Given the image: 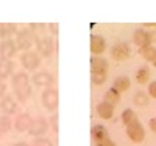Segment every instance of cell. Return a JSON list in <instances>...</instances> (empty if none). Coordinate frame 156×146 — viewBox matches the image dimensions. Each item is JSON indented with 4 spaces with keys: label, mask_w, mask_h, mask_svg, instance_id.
Segmentation results:
<instances>
[{
    "label": "cell",
    "mask_w": 156,
    "mask_h": 146,
    "mask_svg": "<svg viewBox=\"0 0 156 146\" xmlns=\"http://www.w3.org/2000/svg\"><path fill=\"white\" fill-rule=\"evenodd\" d=\"M149 78H151V69L146 67V65H142L135 74V80L136 82H139V84H146L149 82Z\"/></svg>",
    "instance_id": "7402d4cb"
},
{
    "label": "cell",
    "mask_w": 156,
    "mask_h": 146,
    "mask_svg": "<svg viewBox=\"0 0 156 146\" xmlns=\"http://www.w3.org/2000/svg\"><path fill=\"white\" fill-rule=\"evenodd\" d=\"M30 77L26 71H19L12 77V88L14 92V97L19 102H26L31 97V84Z\"/></svg>",
    "instance_id": "6da1fadb"
},
{
    "label": "cell",
    "mask_w": 156,
    "mask_h": 146,
    "mask_svg": "<svg viewBox=\"0 0 156 146\" xmlns=\"http://www.w3.org/2000/svg\"><path fill=\"white\" fill-rule=\"evenodd\" d=\"M104 101H107L116 106V104H119V101H121V92H118L114 87H111L107 92L104 94Z\"/></svg>",
    "instance_id": "603a6c76"
},
{
    "label": "cell",
    "mask_w": 156,
    "mask_h": 146,
    "mask_svg": "<svg viewBox=\"0 0 156 146\" xmlns=\"http://www.w3.org/2000/svg\"><path fill=\"white\" fill-rule=\"evenodd\" d=\"M138 119H139V118H138V115L135 114V111L132 109V108H126V109L121 114V121H122V123L125 126H128L129 123H132V122L138 121Z\"/></svg>",
    "instance_id": "cb8c5ba5"
},
{
    "label": "cell",
    "mask_w": 156,
    "mask_h": 146,
    "mask_svg": "<svg viewBox=\"0 0 156 146\" xmlns=\"http://www.w3.org/2000/svg\"><path fill=\"white\" fill-rule=\"evenodd\" d=\"M13 68H14V64L12 60L0 58V81L10 77L13 74Z\"/></svg>",
    "instance_id": "d6986e66"
},
{
    "label": "cell",
    "mask_w": 156,
    "mask_h": 146,
    "mask_svg": "<svg viewBox=\"0 0 156 146\" xmlns=\"http://www.w3.org/2000/svg\"><path fill=\"white\" fill-rule=\"evenodd\" d=\"M33 84L41 88H53L54 85V75L50 71H37L33 75Z\"/></svg>",
    "instance_id": "ba28073f"
},
{
    "label": "cell",
    "mask_w": 156,
    "mask_h": 146,
    "mask_svg": "<svg viewBox=\"0 0 156 146\" xmlns=\"http://www.w3.org/2000/svg\"><path fill=\"white\" fill-rule=\"evenodd\" d=\"M30 146H54L53 142L45 136H40V138L33 139V142L30 143Z\"/></svg>",
    "instance_id": "f1b7e54d"
},
{
    "label": "cell",
    "mask_w": 156,
    "mask_h": 146,
    "mask_svg": "<svg viewBox=\"0 0 156 146\" xmlns=\"http://www.w3.org/2000/svg\"><path fill=\"white\" fill-rule=\"evenodd\" d=\"M144 27H146V29H148V27H152V29H156V23H144Z\"/></svg>",
    "instance_id": "8d00e7d4"
},
{
    "label": "cell",
    "mask_w": 156,
    "mask_h": 146,
    "mask_svg": "<svg viewBox=\"0 0 156 146\" xmlns=\"http://www.w3.org/2000/svg\"><path fill=\"white\" fill-rule=\"evenodd\" d=\"M41 104L45 109L51 111H57L58 108V89L57 88H45L41 94Z\"/></svg>",
    "instance_id": "277c9868"
},
{
    "label": "cell",
    "mask_w": 156,
    "mask_h": 146,
    "mask_svg": "<svg viewBox=\"0 0 156 146\" xmlns=\"http://www.w3.org/2000/svg\"><path fill=\"white\" fill-rule=\"evenodd\" d=\"M126 128V136L129 138V141L133 143H142L145 141V138H146V134H145V128L144 125L140 123V121L138 119V121L132 122V123H129L128 126H125Z\"/></svg>",
    "instance_id": "3957f363"
},
{
    "label": "cell",
    "mask_w": 156,
    "mask_h": 146,
    "mask_svg": "<svg viewBox=\"0 0 156 146\" xmlns=\"http://www.w3.org/2000/svg\"><path fill=\"white\" fill-rule=\"evenodd\" d=\"M48 125L50 128L55 132V134H58V114L55 112V114H51L50 115V119H48Z\"/></svg>",
    "instance_id": "f546056e"
},
{
    "label": "cell",
    "mask_w": 156,
    "mask_h": 146,
    "mask_svg": "<svg viewBox=\"0 0 156 146\" xmlns=\"http://www.w3.org/2000/svg\"><path fill=\"white\" fill-rule=\"evenodd\" d=\"M14 41H16L17 48L23 50V51H30V48L33 47V44H36V41H34L29 27H23V29L17 30Z\"/></svg>",
    "instance_id": "7a4b0ae2"
},
{
    "label": "cell",
    "mask_w": 156,
    "mask_h": 146,
    "mask_svg": "<svg viewBox=\"0 0 156 146\" xmlns=\"http://www.w3.org/2000/svg\"><path fill=\"white\" fill-rule=\"evenodd\" d=\"M30 123H31V116H30L27 112H21V114L17 115L16 121H14V129H16L19 134L27 132L30 128Z\"/></svg>",
    "instance_id": "9a60e30c"
},
{
    "label": "cell",
    "mask_w": 156,
    "mask_h": 146,
    "mask_svg": "<svg viewBox=\"0 0 156 146\" xmlns=\"http://www.w3.org/2000/svg\"><path fill=\"white\" fill-rule=\"evenodd\" d=\"M13 146H30V143H27V142H17V143H14Z\"/></svg>",
    "instance_id": "74e56055"
},
{
    "label": "cell",
    "mask_w": 156,
    "mask_h": 146,
    "mask_svg": "<svg viewBox=\"0 0 156 146\" xmlns=\"http://www.w3.org/2000/svg\"><path fill=\"white\" fill-rule=\"evenodd\" d=\"M36 48H37V53L40 54L41 57H50V55H53L54 50H55L53 37H48V36L41 37L40 40L36 41Z\"/></svg>",
    "instance_id": "52a82bcc"
},
{
    "label": "cell",
    "mask_w": 156,
    "mask_h": 146,
    "mask_svg": "<svg viewBox=\"0 0 156 146\" xmlns=\"http://www.w3.org/2000/svg\"><path fill=\"white\" fill-rule=\"evenodd\" d=\"M90 50L92 55H101L107 50V40L99 34H92L90 40Z\"/></svg>",
    "instance_id": "7c38bea8"
},
{
    "label": "cell",
    "mask_w": 156,
    "mask_h": 146,
    "mask_svg": "<svg viewBox=\"0 0 156 146\" xmlns=\"http://www.w3.org/2000/svg\"><path fill=\"white\" fill-rule=\"evenodd\" d=\"M131 78L126 77V75H119V77H116L115 80H114V88L118 91V92H125V91H128V89L131 88Z\"/></svg>",
    "instance_id": "44dd1931"
},
{
    "label": "cell",
    "mask_w": 156,
    "mask_h": 146,
    "mask_svg": "<svg viewBox=\"0 0 156 146\" xmlns=\"http://www.w3.org/2000/svg\"><path fill=\"white\" fill-rule=\"evenodd\" d=\"M108 74H97V73H91V81L94 85H104L107 81Z\"/></svg>",
    "instance_id": "83f0119b"
},
{
    "label": "cell",
    "mask_w": 156,
    "mask_h": 146,
    "mask_svg": "<svg viewBox=\"0 0 156 146\" xmlns=\"http://www.w3.org/2000/svg\"><path fill=\"white\" fill-rule=\"evenodd\" d=\"M91 138H92V141H94L95 143H98V142H101V141H105V139L109 138V134H108L107 128L104 125L97 123V125H94L91 128Z\"/></svg>",
    "instance_id": "e0dca14e"
},
{
    "label": "cell",
    "mask_w": 156,
    "mask_h": 146,
    "mask_svg": "<svg viewBox=\"0 0 156 146\" xmlns=\"http://www.w3.org/2000/svg\"><path fill=\"white\" fill-rule=\"evenodd\" d=\"M19 48L16 45V41L13 38H7V40H2L0 41V58H6L10 60L17 54Z\"/></svg>",
    "instance_id": "9c48e42d"
},
{
    "label": "cell",
    "mask_w": 156,
    "mask_h": 146,
    "mask_svg": "<svg viewBox=\"0 0 156 146\" xmlns=\"http://www.w3.org/2000/svg\"><path fill=\"white\" fill-rule=\"evenodd\" d=\"M111 57L115 61H125L131 57V47L126 43H116L111 48Z\"/></svg>",
    "instance_id": "30bf717a"
},
{
    "label": "cell",
    "mask_w": 156,
    "mask_h": 146,
    "mask_svg": "<svg viewBox=\"0 0 156 146\" xmlns=\"http://www.w3.org/2000/svg\"><path fill=\"white\" fill-rule=\"evenodd\" d=\"M6 92H7V85L3 81H0V99L6 95Z\"/></svg>",
    "instance_id": "836d02e7"
},
{
    "label": "cell",
    "mask_w": 156,
    "mask_h": 146,
    "mask_svg": "<svg viewBox=\"0 0 156 146\" xmlns=\"http://www.w3.org/2000/svg\"><path fill=\"white\" fill-rule=\"evenodd\" d=\"M17 108H19V105H17V101L16 98L12 97V95H4L2 99H0V111L3 112L4 115H13L17 112Z\"/></svg>",
    "instance_id": "8fae6325"
},
{
    "label": "cell",
    "mask_w": 156,
    "mask_h": 146,
    "mask_svg": "<svg viewBox=\"0 0 156 146\" xmlns=\"http://www.w3.org/2000/svg\"><path fill=\"white\" fill-rule=\"evenodd\" d=\"M149 95L144 91H139V92H136L133 95V104L136 106H140V108H144V106H148L149 105Z\"/></svg>",
    "instance_id": "d4e9b609"
},
{
    "label": "cell",
    "mask_w": 156,
    "mask_h": 146,
    "mask_svg": "<svg viewBox=\"0 0 156 146\" xmlns=\"http://www.w3.org/2000/svg\"><path fill=\"white\" fill-rule=\"evenodd\" d=\"M17 27L16 23H0V38L2 40H7V38H12L13 36H16Z\"/></svg>",
    "instance_id": "ac0fdd59"
},
{
    "label": "cell",
    "mask_w": 156,
    "mask_h": 146,
    "mask_svg": "<svg viewBox=\"0 0 156 146\" xmlns=\"http://www.w3.org/2000/svg\"><path fill=\"white\" fill-rule=\"evenodd\" d=\"M12 126H13V122L12 119H10V116H7V115H0V130L4 134H7L9 130L12 129Z\"/></svg>",
    "instance_id": "484cf974"
},
{
    "label": "cell",
    "mask_w": 156,
    "mask_h": 146,
    "mask_svg": "<svg viewBox=\"0 0 156 146\" xmlns=\"http://www.w3.org/2000/svg\"><path fill=\"white\" fill-rule=\"evenodd\" d=\"M29 30L33 36L34 41L40 40L41 37L45 36V31H47V24L44 23H30L29 24Z\"/></svg>",
    "instance_id": "ffe728a7"
},
{
    "label": "cell",
    "mask_w": 156,
    "mask_h": 146,
    "mask_svg": "<svg viewBox=\"0 0 156 146\" xmlns=\"http://www.w3.org/2000/svg\"><path fill=\"white\" fill-rule=\"evenodd\" d=\"M91 64V73H97V74H108L109 69V62L108 60H105L101 55H92L90 60Z\"/></svg>",
    "instance_id": "4fadbf2b"
},
{
    "label": "cell",
    "mask_w": 156,
    "mask_h": 146,
    "mask_svg": "<svg viewBox=\"0 0 156 146\" xmlns=\"http://www.w3.org/2000/svg\"><path fill=\"white\" fill-rule=\"evenodd\" d=\"M50 129V125H48V121L44 119V118H34L31 119V123H30V128H29V135L31 136H36V138H40V136H44L47 134V130Z\"/></svg>",
    "instance_id": "8992f818"
},
{
    "label": "cell",
    "mask_w": 156,
    "mask_h": 146,
    "mask_svg": "<svg viewBox=\"0 0 156 146\" xmlns=\"http://www.w3.org/2000/svg\"><path fill=\"white\" fill-rule=\"evenodd\" d=\"M95 146H116V143L114 142L111 138H108V139H105V141H101V142L95 143Z\"/></svg>",
    "instance_id": "d6a6232c"
},
{
    "label": "cell",
    "mask_w": 156,
    "mask_h": 146,
    "mask_svg": "<svg viewBox=\"0 0 156 146\" xmlns=\"http://www.w3.org/2000/svg\"><path fill=\"white\" fill-rule=\"evenodd\" d=\"M47 30L51 33V36H58V24L57 23H48L47 24Z\"/></svg>",
    "instance_id": "1f68e13d"
},
{
    "label": "cell",
    "mask_w": 156,
    "mask_h": 146,
    "mask_svg": "<svg viewBox=\"0 0 156 146\" xmlns=\"http://www.w3.org/2000/svg\"><path fill=\"white\" fill-rule=\"evenodd\" d=\"M149 128H151V130H152L153 134H156V116L155 118H152L151 121H149Z\"/></svg>",
    "instance_id": "e575fe53"
},
{
    "label": "cell",
    "mask_w": 156,
    "mask_h": 146,
    "mask_svg": "<svg viewBox=\"0 0 156 146\" xmlns=\"http://www.w3.org/2000/svg\"><path fill=\"white\" fill-rule=\"evenodd\" d=\"M148 95L151 98H155V99H156V81L149 82V85H148Z\"/></svg>",
    "instance_id": "4dcf8cb0"
},
{
    "label": "cell",
    "mask_w": 156,
    "mask_h": 146,
    "mask_svg": "<svg viewBox=\"0 0 156 146\" xmlns=\"http://www.w3.org/2000/svg\"><path fill=\"white\" fill-rule=\"evenodd\" d=\"M155 51H156V48L153 47L152 44H151V45H145V47H140V48H139L140 55H142V57H144V60H146V61H152Z\"/></svg>",
    "instance_id": "4316f807"
},
{
    "label": "cell",
    "mask_w": 156,
    "mask_h": 146,
    "mask_svg": "<svg viewBox=\"0 0 156 146\" xmlns=\"http://www.w3.org/2000/svg\"><path fill=\"white\" fill-rule=\"evenodd\" d=\"M132 40L138 47H145V45H151V37H149V31L146 29H138L132 34Z\"/></svg>",
    "instance_id": "2e32d148"
},
{
    "label": "cell",
    "mask_w": 156,
    "mask_h": 146,
    "mask_svg": "<svg viewBox=\"0 0 156 146\" xmlns=\"http://www.w3.org/2000/svg\"><path fill=\"white\" fill-rule=\"evenodd\" d=\"M2 136H3V132H2V130H0V138H2Z\"/></svg>",
    "instance_id": "ab89813d"
},
{
    "label": "cell",
    "mask_w": 156,
    "mask_h": 146,
    "mask_svg": "<svg viewBox=\"0 0 156 146\" xmlns=\"http://www.w3.org/2000/svg\"><path fill=\"white\" fill-rule=\"evenodd\" d=\"M20 62L27 71H34L37 69L41 64V55L37 51H24L20 57Z\"/></svg>",
    "instance_id": "5b68a950"
},
{
    "label": "cell",
    "mask_w": 156,
    "mask_h": 146,
    "mask_svg": "<svg viewBox=\"0 0 156 146\" xmlns=\"http://www.w3.org/2000/svg\"><path fill=\"white\" fill-rule=\"evenodd\" d=\"M149 37H151V44H155L156 43V30H152V31H149Z\"/></svg>",
    "instance_id": "d590c367"
},
{
    "label": "cell",
    "mask_w": 156,
    "mask_h": 146,
    "mask_svg": "<svg viewBox=\"0 0 156 146\" xmlns=\"http://www.w3.org/2000/svg\"><path fill=\"white\" fill-rule=\"evenodd\" d=\"M153 64V67H156V51H155V54H153V58H152V61H151Z\"/></svg>",
    "instance_id": "f35d334b"
},
{
    "label": "cell",
    "mask_w": 156,
    "mask_h": 146,
    "mask_svg": "<svg viewBox=\"0 0 156 146\" xmlns=\"http://www.w3.org/2000/svg\"><path fill=\"white\" fill-rule=\"evenodd\" d=\"M95 111H97V114H98L99 118L108 121V119H111V118L114 116V114H115V105H112V104H109V102H107V101H101L97 104Z\"/></svg>",
    "instance_id": "5bb4252c"
}]
</instances>
